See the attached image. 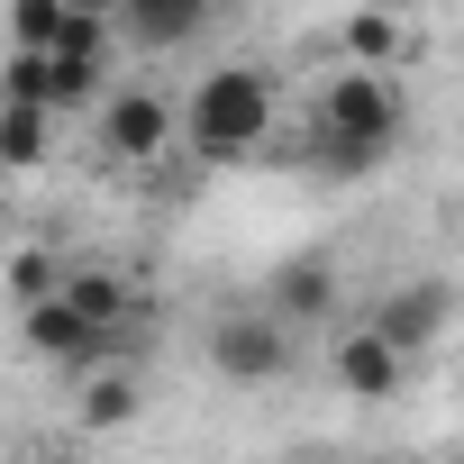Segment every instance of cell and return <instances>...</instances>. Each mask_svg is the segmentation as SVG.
I'll list each match as a JSON object with an SVG mask.
<instances>
[{"label":"cell","mask_w":464,"mask_h":464,"mask_svg":"<svg viewBox=\"0 0 464 464\" xmlns=\"http://www.w3.org/2000/svg\"><path fill=\"white\" fill-rule=\"evenodd\" d=\"M55 155V119L28 101H0V173H37Z\"/></svg>","instance_id":"cell-10"},{"label":"cell","mask_w":464,"mask_h":464,"mask_svg":"<svg viewBox=\"0 0 464 464\" xmlns=\"http://www.w3.org/2000/svg\"><path fill=\"white\" fill-rule=\"evenodd\" d=\"M92 137H101V155L128 164V173L164 164V155L182 146V137H173V92H155V82H119V92H101V101H92Z\"/></svg>","instance_id":"cell-3"},{"label":"cell","mask_w":464,"mask_h":464,"mask_svg":"<svg viewBox=\"0 0 464 464\" xmlns=\"http://www.w3.org/2000/svg\"><path fill=\"white\" fill-rule=\"evenodd\" d=\"M173 10H191V19H209V10H218V0H173Z\"/></svg>","instance_id":"cell-17"},{"label":"cell","mask_w":464,"mask_h":464,"mask_svg":"<svg viewBox=\"0 0 464 464\" xmlns=\"http://www.w3.org/2000/svg\"><path fill=\"white\" fill-rule=\"evenodd\" d=\"M10 10V55H46L64 28V0H0Z\"/></svg>","instance_id":"cell-12"},{"label":"cell","mask_w":464,"mask_h":464,"mask_svg":"<svg viewBox=\"0 0 464 464\" xmlns=\"http://www.w3.org/2000/svg\"><path fill=\"white\" fill-rule=\"evenodd\" d=\"M0 101H28V110L55 119V64L46 55H10V64H0Z\"/></svg>","instance_id":"cell-14"},{"label":"cell","mask_w":464,"mask_h":464,"mask_svg":"<svg viewBox=\"0 0 464 464\" xmlns=\"http://www.w3.org/2000/svg\"><path fill=\"white\" fill-rule=\"evenodd\" d=\"M328 382H337L346 401H392V392L410 382V364H401L373 328H337V337H328Z\"/></svg>","instance_id":"cell-7"},{"label":"cell","mask_w":464,"mask_h":464,"mask_svg":"<svg viewBox=\"0 0 464 464\" xmlns=\"http://www.w3.org/2000/svg\"><path fill=\"white\" fill-rule=\"evenodd\" d=\"M28 464H92L82 446H46V455H28Z\"/></svg>","instance_id":"cell-15"},{"label":"cell","mask_w":464,"mask_h":464,"mask_svg":"<svg viewBox=\"0 0 464 464\" xmlns=\"http://www.w3.org/2000/svg\"><path fill=\"white\" fill-rule=\"evenodd\" d=\"M401 137H410V92L392 73L319 82V110H310V164L319 173H373L401 155Z\"/></svg>","instance_id":"cell-1"},{"label":"cell","mask_w":464,"mask_h":464,"mask_svg":"<svg viewBox=\"0 0 464 464\" xmlns=\"http://www.w3.org/2000/svg\"><path fill=\"white\" fill-rule=\"evenodd\" d=\"M337 55H346V73H392L410 55V28L392 10H355V19H337Z\"/></svg>","instance_id":"cell-9"},{"label":"cell","mask_w":464,"mask_h":464,"mask_svg":"<svg viewBox=\"0 0 464 464\" xmlns=\"http://www.w3.org/2000/svg\"><path fill=\"white\" fill-rule=\"evenodd\" d=\"M64 10H82V19H119V0H64Z\"/></svg>","instance_id":"cell-16"},{"label":"cell","mask_w":464,"mask_h":464,"mask_svg":"<svg viewBox=\"0 0 464 464\" xmlns=\"http://www.w3.org/2000/svg\"><path fill=\"white\" fill-rule=\"evenodd\" d=\"M173 137H182L200 164H246V155L274 137V73H256V64H209V73L173 101Z\"/></svg>","instance_id":"cell-2"},{"label":"cell","mask_w":464,"mask_h":464,"mask_svg":"<svg viewBox=\"0 0 464 464\" xmlns=\"http://www.w3.org/2000/svg\"><path fill=\"white\" fill-rule=\"evenodd\" d=\"M446 319H455V292H446L437 274H419V283H392V292H382V310H373L364 328L410 364V355H428V346L446 337Z\"/></svg>","instance_id":"cell-5"},{"label":"cell","mask_w":464,"mask_h":464,"mask_svg":"<svg viewBox=\"0 0 464 464\" xmlns=\"http://www.w3.org/2000/svg\"><path fill=\"white\" fill-rule=\"evenodd\" d=\"M137 410H146V392H137V373H128V364L82 373V428H137Z\"/></svg>","instance_id":"cell-11"},{"label":"cell","mask_w":464,"mask_h":464,"mask_svg":"<svg viewBox=\"0 0 464 464\" xmlns=\"http://www.w3.org/2000/svg\"><path fill=\"white\" fill-rule=\"evenodd\" d=\"M265 319H283L292 337L319 328V319H337V265L328 256H283L274 283H265Z\"/></svg>","instance_id":"cell-6"},{"label":"cell","mask_w":464,"mask_h":464,"mask_svg":"<svg viewBox=\"0 0 464 464\" xmlns=\"http://www.w3.org/2000/svg\"><path fill=\"white\" fill-rule=\"evenodd\" d=\"M200 355H209V373H218V382L265 392V382H283V373H292V328H283V319H265V310H218V319L200 328Z\"/></svg>","instance_id":"cell-4"},{"label":"cell","mask_w":464,"mask_h":464,"mask_svg":"<svg viewBox=\"0 0 464 464\" xmlns=\"http://www.w3.org/2000/svg\"><path fill=\"white\" fill-rule=\"evenodd\" d=\"M55 283H64V256L55 246H19L10 256V301L28 310V301H55Z\"/></svg>","instance_id":"cell-13"},{"label":"cell","mask_w":464,"mask_h":464,"mask_svg":"<svg viewBox=\"0 0 464 464\" xmlns=\"http://www.w3.org/2000/svg\"><path fill=\"white\" fill-rule=\"evenodd\" d=\"M55 301H64L82 328H101V337H110V328H137V319H128V283H119L110 265H64Z\"/></svg>","instance_id":"cell-8"}]
</instances>
